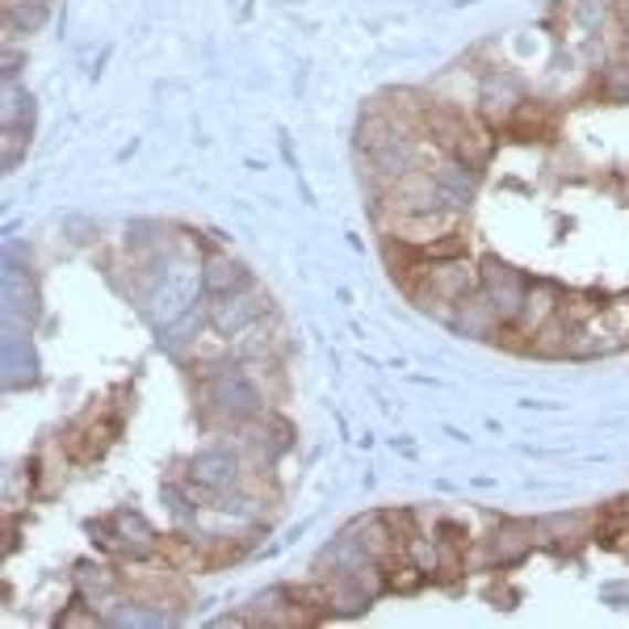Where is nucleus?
Instances as JSON below:
<instances>
[{
    "instance_id": "nucleus-1",
    "label": "nucleus",
    "mask_w": 629,
    "mask_h": 629,
    "mask_svg": "<svg viewBox=\"0 0 629 629\" xmlns=\"http://www.w3.org/2000/svg\"><path fill=\"white\" fill-rule=\"evenodd\" d=\"M482 286V273L475 260L466 256H449V260H433L424 265L419 277H412L403 290L416 298L419 307H433V302H461Z\"/></svg>"
},
{
    "instance_id": "nucleus-2",
    "label": "nucleus",
    "mask_w": 629,
    "mask_h": 629,
    "mask_svg": "<svg viewBox=\"0 0 629 629\" xmlns=\"http://www.w3.org/2000/svg\"><path fill=\"white\" fill-rule=\"evenodd\" d=\"M273 311L269 294L260 290L256 281H252L248 290L239 294H223V298H206V314H210V328L218 335H235L244 332L248 323H256V319H265V314Z\"/></svg>"
},
{
    "instance_id": "nucleus-3",
    "label": "nucleus",
    "mask_w": 629,
    "mask_h": 629,
    "mask_svg": "<svg viewBox=\"0 0 629 629\" xmlns=\"http://www.w3.org/2000/svg\"><path fill=\"white\" fill-rule=\"evenodd\" d=\"M482 273V298L491 302V311H495V319L500 323H512L516 314H521L524 307V294H529V277L524 273H516L512 265H503V260H495V256H487L479 265Z\"/></svg>"
},
{
    "instance_id": "nucleus-4",
    "label": "nucleus",
    "mask_w": 629,
    "mask_h": 629,
    "mask_svg": "<svg viewBox=\"0 0 629 629\" xmlns=\"http://www.w3.org/2000/svg\"><path fill=\"white\" fill-rule=\"evenodd\" d=\"M461 227V214L454 210H424V214H403V218H391V235L403 239V244H412V248H424V244H433L440 235H449V231Z\"/></svg>"
},
{
    "instance_id": "nucleus-5",
    "label": "nucleus",
    "mask_w": 629,
    "mask_h": 629,
    "mask_svg": "<svg viewBox=\"0 0 629 629\" xmlns=\"http://www.w3.org/2000/svg\"><path fill=\"white\" fill-rule=\"evenodd\" d=\"M521 102H524L521 84H516V76H508V72H495V76H487L479 84V114L487 126H500L503 130Z\"/></svg>"
},
{
    "instance_id": "nucleus-6",
    "label": "nucleus",
    "mask_w": 629,
    "mask_h": 629,
    "mask_svg": "<svg viewBox=\"0 0 629 629\" xmlns=\"http://www.w3.org/2000/svg\"><path fill=\"white\" fill-rule=\"evenodd\" d=\"M252 286V273L235 260V256H227L223 248H210L206 260H202V290H206V298H223V294H239Z\"/></svg>"
},
{
    "instance_id": "nucleus-7",
    "label": "nucleus",
    "mask_w": 629,
    "mask_h": 629,
    "mask_svg": "<svg viewBox=\"0 0 629 629\" xmlns=\"http://www.w3.org/2000/svg\"><path fill=\"white\" fill-rule=\"evenodd\" d=\"M244 479V461L227 454V449H210L189 461V482H202L210 491H231Z\"/></svg>"
},
{
    "instance_id": "nucleus-8",
    "label": "nucleus",
    "mask_w": 629,
    "mask_h": 629,
    "mask_svg": "<svg viewBox=\"0 0 629 629\" xmlns=\"http://www.w3.org/2000/svg\"><path fill=\"white\" fill-rule=\"evenodd\" d=\"M503 130H508L512 139H521V143H550L554 130H558V118H554V109H545L542 102H529V97H524Z\"/></svg>"
},
{
    "instance_id": "nucleus-9",
    "label": "nucleus",
    "mask_w": 629,
    "mask_h": 629,
    "mask_svg": "<svg viewBox=\"0 0 629 629\" xmlns=\"http://www.w3.org/2000/svg\"><path fill=\"white\" fill-rule=\"evenodd\" d=\"M206 328H210L206 302L198 298V302H193V307H189L185 314H177V319L168 323L160 340H164V349H168L172 356H177V361H185V356H193V344L202 340V332H206Z\"/></svg>"
},
{
    "instance_id": "nucleus-10",
    "label": "nucleus",
    "mask_w": 629,
    "mask_h": 629,
    "mask_svg": "<svg viewBox=\"0 0 629 629\" xmlns=\"http://www.w3.org/2000/svg\"><path fill=\"white\" fill-rule=\"evenodd\" d=\"M558 302H563V290L554 286V281H529V294H524V307L521 314L512 319V328L521 335H529L533 340V332L542 328L550 314L558 311Z\"/></svg>"
},
{
    "instance_id": "nucleus-11",
    "label": "nucleus",
    "mask_w": 629,
    "mask_h": 629,
    "mask_svg": "<svg viewBox=\"0 0 629 629\" xmlns=\"http://www.w3.org/2000/svg\"><path fill=\"white\" fill-rule=\"evenodd\" d=\"M449 328L461 335H470V340H491V332L500 328V319L491 311V302L482 298V290H475L470 298H461L458 302V314H454Z\"/></svg>"
},
{
    "instance_id": "nucleus-12",
    "label": "nucleus",
    "mask_w": 629,
    "mask_h": 629,
    "mask_svg": "<svg viewBox=\"0 0 629 629\" xmlns=\"http://www.w3.org/2000/svg\"><path fill=\"white\" fill-rule=\"evenodd\" d=\"M51 21V0H21L4 9V42H13L18 34H39Z\"/></svg>"
},
{
    "instance_id": "nucleus-13",
    "label": "nucleus",
    "mask_w": 629,
    "mask_h": 629,
    "mask_svg": "<svg viewBox=\"0 0 629 629\" xmlns=\"http://www.w3.org/2000/svg\"><path fill=\"white\" fill-rule=\"evenodd\" d=\"M529 533H533V524H500V533H495V537H491V550H487V558H491V563H516V558H524V554H529V545H533V537H529Z\"/></svg>"
},
{
    "instance_id": "nucleus-14",
    "label": "nucleus",
    "mask_w": 629,
    "mask_h": 629,
    "mask_svg": "<svg viewBox=\"0 0 629 629\" xmlns=\"http://www.w3.org/2000/svg\"><path fill=\"white\" fill-rule=\"evenodd\" d=\"M575 332V323H566L563 314L554 311L545 319L542 328L533 332V344H529V353L533 356H566V340Z\"/></svg>"
},
{
    "instance_id": "nucleus-15",
    "label": "nucleus",
    "mask_w": 629,
    "mask_h": 629,
    "mask_svg": "<svg viewBox=\"0 0 629 629\" xmlns=\"http://www.w3.org/2000/svg\"><path fill=\"white\" fill-rule=\"evenodd\" d=\"M600 93H605L608 102L617 105H629V63H605V72H600Z\"/></svg>"
},
{
    "instance_id": "nucleus-16",
    "label": "nucleus",
    "mask_w": 629,
    "mask_h": 629,
    "mask_svg": "<svg viewBox=\"0 0 629 629\" xmlns=\"http://www.w3.org/2000/svg\"><path fill=\"white\" fill-rule=\"evenodd\" d=\"M76 584L88 591V600H102V591H114V587H118V579H114L105 566L81 563V566H76Z\"/></svg>"
},
{
    "instance_id": "nucleus-17",
    "label": "nucleus",
    "mask_w": 629,
    "mask_h": 629,
    "mask_svg": "<svg viewBox=\"0 0 629 629\" xmlns=\"http://www.w3.org/2000/svg\"><path fill=\"white\" fill-rule=\"evenodd\" d=\"M93 621H102V617L93 612V605L72 608V612H63V617H60V626H93Z\"/></svg>"
}]
</instances>
